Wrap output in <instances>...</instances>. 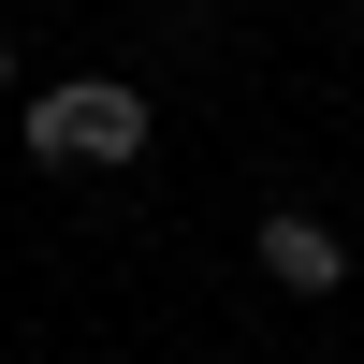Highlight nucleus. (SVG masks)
Returning a JSON list of instances; mask_svg holds the SVG:
<instances>
[{"mask_svg":"<svg viewBox=\"0 0 364 364\" xmlns=\"http://www.w3.org/2000/svg\"><path fill=\"white\" fill-rule=\"evenodd\" d=\"M29 161H146V87H117V73H73V87H44L29 102Z\"/></svg>","mask_w":364,"mask_h":364,"instance_id":"f257e3e1","label":"nucleus"},{"mask_svg":"<svg viewBox=\"0 0 364 364\" xmlns=\"http://www.w3.org/2000/svg\"><path fill=\"white\" fill-rule=\"evenodd\" d=\"M0 87H15V44H0Z\"/></svg>","mask_w":364,"mask_h":364,"instance_id":"7ed1b4c3","label":"nucleus"},{"mask_svg":"<svg viewBox=\"0 0 364 364\" xmlns=\"http://www.w3.org/2000/svg\"><path fill=\"white\" fill-rule=\"evenodd\" d=\"M262 277L277 291H350V262H336V233H321L306 204H277V219H262Z\"/></svg>","mask_w":364,"mask_h":364,"instance_id":"f03ea898","label":"nucleus"}]
</instances>
